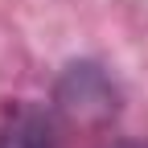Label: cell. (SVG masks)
<instances>
[{
    "instance_id": "6da1fadb",
    "label": "cell",
    "mask_w": 148,
    "mask_h": 148,
    "mask_svg": "<svg viewBox=\"0 0 148 148\" xmlns=\"http://www.w3.org/2000/svg\"><path fill=\"white\" fill-rule=\"evenodd\" d=\"M58 107L78 123H103L115 115L119 103H115V86H111L107 74L90 62H78L58 82Z\"/></svg>"
},
{
    "instance_id": "7a4b0ae2",
    "label": "cell",
    "mask_w": 148,
    "mask_h": 148,
    "mask_svg": "<svg viewBox=\"0 0 148 148\" xmlns=\"http://www.w3.org/2000/svg\"><path fill=\"white\" fill-rule=\"evenodd\" d=\"M0 148H53V127L45 111H37L33 103L8 107L0 123Z\"/></svg>"
},
{
    "instance_id": "3957f363",
    "label": "cell",
    "mask_w": 148,
    "mask_h": 148,
    "mask_svg": "<svg viewBox=\"0 0 148 148\" xmlns=\"http://www.w3.org/2000/svg\"><path fill=\"white\" fill-rule=\"evenodd\" d=\"M115 148H148L144 140H123V144H115Z\"/></svg>"
}]
</instances>
